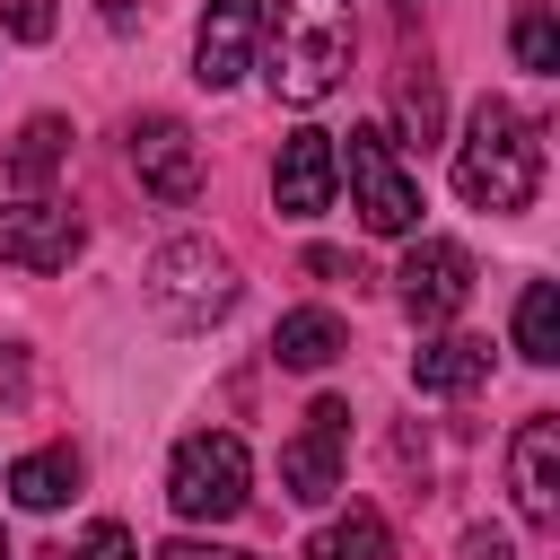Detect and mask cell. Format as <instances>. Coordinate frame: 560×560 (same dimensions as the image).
<instances>
[{"label":"cell","mask_w":560,"mask_h":560,"mask_svg":"<svg viewBox=\"0 0 560 560\" xmlns=\"http://www.w3.org/2000/svg\"><path fill=\"white\" fill-rule=\"evenodd\" d=\"M262 79L280 105H324L350 79V0H280L262 9Z\"/></svg>","instance_id":"6da1fadb"},{"label":"cell","mask_w":560,"mask_h":560,"mask_svg":"<svg viewBox=\"0 0 560 560\" xmlns=\"http://www.w3.org/2000/svg\"><path fill=\"white\" fill-rule=\"evenodd\" d=\"M455 192L472 210H525L542 192V131L508 105V96H481L464 140H455Z\"/></svg>","instance_id":"7a4b0ae2"},{"label":"cell","mask_w":560,"mask_h":560,"mask_svg":"<svg viewBox=\"0 0 560 560\" xmlns=\"http://www.w3.org/2000/svg\"><path fill=\"white\" fill-rule=\"evenodd\" d=\"M236 262L210 245V236H175V245H158L149 254V306L175 324V332H210L228 306H236Z\"/></svg>","instance_id":"3957f363"},{"label":"cell","mask_w":560,"mask_h":560,"mask_svg":"<svg viewBox=\"0 0 560 560\" xmlns=\"http://www.w3.org/2000/svg\"><path fill=\"white\" fill-rule=\"evenodd\" d=\"M245 490H254V455H245L236 429H192L166 464V508L192 516V525H228L245 508Z\"/></svg>","instance_id":"277c9868"},{"label":"cell","mask_w":560,"mask_h":560,"mask_svg":"<svg viewBox=\"0 0 560 560\" xmlns=\"http://www.w3.org/2000/svg\"><path fill=\"white\" fill-rule=\"evenodd\" d=\"M332 158L350 166V201H359L368 236H411L420 228V184L402 175L385 122H350V149H332Z\"/></svg>","instance_id":"5b68a950"},{"label":"cell","mask_w":560,"mask_h":560,"mask_svg":"<svg viewBox=\"0 0 560 560\" xmlns=\"http://www.w3.org/2000/svg\"><path fill=\"white\" fill-rule=\"evenodd\" d=\"M341 446H350V402L324 394V402L306 411V429L280 446V490H289L298 508H324V499L341 490Z\"/></svg>","instance_id":"8992f818"},{"label":"cell","mask_w":560,"mask_h":560,"mask_svg":"<svg viewBox=\"0 0 560 560\" xmlns=\"http://www.w3.org/2000/svg\"><path fill=\"white\" fill-rule=\"evenodd\" d=\"M394 289H402V306H411L420 324H455V315L472 306V254H464L455 236H420V245L402 254Z\"/></svg>","instance_id":"52a82bcc"},{"label":"cell","mask_w":560,"mask_h":560,"mask_svg":"<svg viewBox=\"0 0 560 560\" xmlns=\"http://www.w3.org/2000/svg\"><path fill=\"white\" fill-rule=\"evenodd\" d=\"M79 245H88V228L61 201H35V192L0 201V262H18V271H70Z\"/></svg>","instance_id":"ba28073f"},{"label":"cell","mask_w":560,"mask_h":560,"mask_svg":"<svg viewBox=\"0 0 560 560\" xmlns=\"http://www.w3.org/2000/svg\"><path fill=\"white\" fill-rule=\"evenodd\" d=\"M131 175H140L166 210H184V201L201 192V140H192L175 114H149V122H131Z\"/></svg>","instance_id":"9c48e42d"},{"label":"cell","mask_w":560,"mask_h":560,"mask_svg":"<svg viewBox=\"0 0 560 560\" xmlns=\"http://www.w3.org/2000/svg\"><path fill=\"white\" fill-rule=\"evenodd\" d=\"M508 490H516V516L525 525H560V420L534 411L516 438H508Z\"/></svg>","instance_id":"30bf717a"},{"label":"cell","mask_w":560,"mask_h":560,"mask_svg":"<svg viewBox=\"0 0 560 560\" xmlns=\"http://www.w3.org/2000/svg\"><path fill=\"white\" fill-rule=\"evenodd\" d=\"M254 44H262V0H210V18L192 35V79L201 88H236L254 70Z\"/></svg>","instance_id":"8fae6325"},{"label":"cell","mask_w":560,"mask_h":560,"mask_svg":"<svg viewBox=\"0 0 560 560\" xmlns=\"http://www.w3.org/2000/svg\"><path fill=\"white\" fill-rule=\"evenodd\" d=\"M332 184H341L332 131H289V140H280V166H271V201H280V219H315V210H332Z\"/></svg>","instance_id":"7c38bea8"},{"label":"cell","mask_w":560,"mask_h":560,"mask_svg":"<svg viewBox=\"0 0 560 560\" xmlns=\"http://www.w3.org/2000/svg\"><path fill=\"white\" fill-rule=\"evenodd\" d=\"M411 385H420V394H481V385H490V341H472V332L420 341V350H411Z\"/></svg>","instance_id":"4fadbf2b"},{"label":"cell","mask_w":560,"mask_h":560,"mask_svg":"<svg viewBox=\"0 0 560 560\" xmlns=\"http://www.w3.org/2000/svg\"><path fill=\"white\" fill-rule=\"evenodd\" d=\"M341 350H350V332H341L332 306H298V315H280V332H271V359H280V368H332Z\"/></svg>","instance_id":"5bb4252c"},{"label":"cell","mask_w":560,"mask_h":560,"mask_svg":"<svg viewBox=\"0 0 560 560\" xmlns=\"http://www.w3.org/2000/svg\"><path fill=\"white\" fill-rule=\"evenodd\" d=\"M70 490H79V455L70 446H44V455H18L9 464V499L18 508H61Z\"/></svg>","instance_id":"9a60e30c"},{"label":"cell","mask_w":560,"mask_h":560,"mask_svg":"<svg viewBox=\"0 0 560 560\" xmlns=\"http://www.w3.org/2000/svg\"><path fill=\"white\" fill-rule=\"evenodd\" d=\"M306 560H394V525H385L376 508H350V516H332V525L306 542Z\"/></svg>","instance_id":"2e32d148"},{"label":"cell","mask_w":560,"mask_h":560,"mask_svg":"<svg viewBox=\"0 0 560 560\" xmlns=\"http://www.w3.org/2000/svg\"><path fill=\"white\" fill-rule=\"evenodd\" d=\"M516 350H525L534 368L560 359V289H551V280H525V298H516Z\"/></svg>","instance_id":"e0dca14e"},{"label":"cell","mask_w":560,"mask_h":560,"mask_svg":"<svg viewBox=\"0 0 560 560\" xmlns=\"http://www.w3.org/2000/svg\"><path fill=\"white\" fill-rule=\"evenodd\" d=\"M508 44H516V70L551 79V70H560V18H551V0H516V26H508Z\"/></svg>","instance_id":"ac0fdd59"},{"label":"cell","mask_w":560,"mask_h":560,"mask_svg":"<svg viewBox=\"0 0 560 560\" xmlns=\"http://www.w3.org/2000/svg\"><path fill=\"white\" fill-rule=\"evenodd\" d=\"M61 158H70V122H61V114H35V122L18 131V149H9V175H18V184H44Z\"/></svg>","instance_id":"d6986e66"},{"label":"cell","mask_w":560,"mask_h":560,"mask_svg":"<svg viewBox=\"0 0 560 560\" xmlns=\"http://www.w3.org/2000/svg\"><path fill=\"white\" fill-rule=\"evenodd\" d=\"M394 114H402V131L429 149V140H438V114H446V105H438V79H429V70H411V79L394 88Z\"/></svg>","instance_id":"ffe728a7"},{"label":"cell","mask_w":560,"mask_h":560,"mask_svg":"<svg viewBox=\"0 0 560 560\" xmlns=\"http://www.w3.org/2000/svg\"><path fill=\"white\" fill-rule=\"evenodd\" d=\"M61 560H140V551H131V534H122L114 516H96V525H88V534H79Z\"/></svg>","instance_id":"44dd1931"},{"label":"cell","mask_w":560,"mask_h":560,"mask_svg":"<svg viewBox=\"0 0 560 560\" xmlns=\"http://www.w3.org/2000/svg\"><path fill=\"white\" fill-rule=\"evenodd\" d=\"M52 18H61L52 0H9V35H18V44H44V35H52Z\"/></svg>","instance_id":"7402d4cb"},{"label":"cell","mask_w":560,"mask_h":560,"mask_svg":"<svg viewBox=\"0 0 560 560\" xmlns=\"http://www.w3.org/2000/svg\"><path fill=\"white\" fill-rule=\"evenodd\" d=\"M455 560H516V542H508V534H499V525H472V534H464V551H455Z\"/></svg>","instance_id":"603a6c76"},{"label":"cell","mask_w":560,"mask_h":560,"mask_svg":"<svg viewBox=\"0 0 560 560\" xmlns=\"http://www.w3.org/2000/svg\"><path fill=\"white\" fill-rule=\"evenodd\" d=\"M158 560H254V551H228V542H201V534H175Z\"/></svg>","instance_id":"cb8c5ba5"},{"label":"cell","mask_w":560,"mask_h":560,"mask_svg":"<svg viewBox=\"0 0 560 560\" xmlns=\"http://www.w3.org/2000/svg\"><path fill=\"white\" fill-rule=\"evenodd\" d=\"M306 271H315V280H341V271H350V254H332V245H315V254H306ZM350 280H359V271H350Z\"/></svg>","instance_id":"d4e9b609"},{"label":"cell","mask_w":560,"mask_h":560,"mask_svg":"<svg viewBox=\"0 0 560 560\" xmlns=\"http://www.w3.org/2000/svg\"><path fill=\"white\" fill-rule=\"evenodd\" d=\"M18 394H26V359H18V350H0V402H18Z\"/></svg>","instance_id":"484cf974"},{"label":"cell","mask_w":560,"mask_h":560,"mask_svg":"<svg viewBox=\"0 0 560 560\" xmlns=\"http://www.w3.org/2000/svg\"><path fill=\"white\" fill-rule=\"evenodd\" d=\"M0 560H9V534H0Z\"/></svg>","instance_id":"4316f807"}]
</instances>
